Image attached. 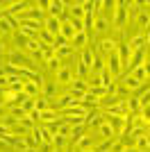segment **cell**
<instances>
[{
	"label": "cell",
	"mask_w": 150,
	"mask_h": 152,
	"mask_svg": "<svg viewBox=\"0 0 150 152\" xmlns=\"http://www.w3.org/2000/svg\"><path fill=\"white\" fill-rule=\"evenodd\" d=\"M7 64H9V66H14V68H27V70H32V73H37L34 61H32V59L27 57L23 50H12V52H7Z\"/></svg>",
	"instance_id": "1"
},
{
	"label": "cell",
	"mask_w": 150,
	"mask_h": 152,
	"mask_svg": "<svg viewBox=\"0 0 150 152\" xmlns=\"http://www.w3.org/2000/svg\"><path fill=\"white\" fill-rule=\"evenodd\" d=\"M57 118H59V116H57L55 109H46V111L39 114V123H52V121H57Z\"/></svg>",
	"instance_id": "24"
},
{
	"label": "cell",
	"mask_w": 150,
	"mask_h": 152,
	"mask_svg": "<svg viewBox=\"0 0 150 152\" xmlns=\"http://www.w3.org/2000/svg\"><path fill=\"white\" fill-rule=\"evenodd\" d=\"M27 41H30L27 37H23L21 32H16V43H18V50H25V45H27Z\"/></svg>",
	"instance_id": "45"
},
{
	"label": "cell",
	"mask_w": 150,
	"mask_h": 152,
	"mask_svg": "<svg viewBox=\"0 0 150 152\" xmlns=\"http://www.w3.org/2000/svg\"><path fill=\"white\" fill-rule=\"evenodd\" d=\"M123 152H139V150H137V148H125Z\"/></svg>",
	"instance_id": "57"
},
{
	"label": "cell",
	"mask_w": 150,
	"mask_h": 152,
	"mask_svg": "<svg viewBox=\"0 0 150 152\" xmlns=\"http://www.w3.org/2000/svg\"><path fill=\"white\" fill-rule=\"evenodd\" d=\"M71 84H73V89H71V91H77V93H89V82H87V80H77V77H75Z\"/></svg>",
	"instance_id": "26"
},
{
	"label": "cell",
	"mask_w": 150,
	"mask_h": 152,
	"mask_svg": "<svg viewBox=\"0 0 150 152\" xmlns=\"http://www.w3.org/2000/svg\"><path fill=\"white\" fill-rule=\"evenodd\" d=\"M102 118H105V116H100V114H96V111H89L87 114V121H84V125H89V127H96V129H98L100 125H102Z\"/></svg>",
	"instance_id": "18"
},
{
	"label": "cell",
	"mask_w": 150,
	"mask_h": 152,
	"mask_svg": "<svg viewBox=\"0 0 150 152\" xmlns=\"http://www.w3.org/2000/svg\"><path fill=\"white\" fill-rule=\"evenodd\" d=\"M59 34H62L64 39H68V41L75 37V27L71 25V20H68V18H62V32H59Z\"/></svg>",
	"instance_id": "19"
},
{
	"label": "cell",
	"mask_w": 150,
	"mask_h": 152,
	"mask_svg": "<svg viewBox=\"0 0 150 152\" xmlns=\"http://www.w3.org/2000/svg\"><path fill=\"white\" fill-rule=\"evenodd\" d=\"M46 66H48V68H52V70H55V73H57V70L62 68L64 64H62V59H59V57H57V55H55V57H50L48 61H46Z\"/></svg>",
	"instance_id": "37"
},
{
	"label": "cell",
	"mask_w": 150,
	"mask_h": 152,
	"mask_svg": "<svg viewBox=\"0 0 150 152\" xmlns=\"http://www.w3.org/2000/svg\"><path fill=\"white\" fill-rule=\"evenodd\" d=\"M137 148L139 152H150V143H148V134H146V136H139L137 139Z\"/></svg>",
	"instance_id": "32"
},
{
	"label": "cell",
	"mask_w": 150,
	"mask_h": 152,
	"mask_svg": "<svg viewBox=\"0 0 150 152\" xmlns=\"http://www.w3.org/2000/svg\"><path fill=\"white\" fill-rule=\"evenodd\" d=\"M57 136H66V139L71 141V125H68V123H64V125H62V129L57 132Z\"/></svg>",
	"instance_id": "46"
},
{
	"label": "cell",
	"mask_w": 150,
	"mask_h": 152,
	"mask_svg": "<svg viewBox=\"0 0 150 152\" xmlns=\"http://www.w3.org/2000/svg\"><path fill=\"white\" fill-rule=\"evenodd\" d=\"M39 150H41V152H55V145H52V143H41Z\"/></svg>",
	"instance_id": "50"
},
{
	"label": "cell",
	"mask_w": 150,
	"mask_h": 152,
	"mask_svg": "<svg viewBox=\"0 0 150 152\" xmlns=\"http://www.w3.org/2000/svg\"><path fill=\"white\" fill-rule=\"evenodd\" d=\"M34 109H37L39 114L46 111V109H50V100H48V98H43V95H39L37 100H34Z\"/></svg>",
	"instance_id": "28"
},
{
	"label": "cell",
	"mask_w": 150,
	"mask_h": 152,
	"mask_svg": "<svg viewBox=\"0 0 150 152\" xmlns=\"http://www.w3.org/2000/svg\"><path fill=\"white\" fill-rule=\"evenodd\" d=\"M118 57H121V64H123V68H127V64H130V57H132V50L127 43H118Z\"/></svg>",
	"instance_id": "14"
},
{
	"label": "cell",
	"mask_w": 150,
	"mask_h": 152,
	"mask_svg": "<svg viewBox=\"0 0 150 152\" xmlns=\"http://www.w3.org/2000/svg\"><path fill=\"white\" fill-rule=\"evenodd\" d=\"M105 68H107L105 59L100 57V55H96V57H93V64H91V70H89V75H100Z\"/></svg>",
	"instance_id": "17"
},
{
	"label": "cell",
	"mask_w": 150,
	"mask_h": 152,
	"mask_svg": "<svg viewBox=\"0 0 150 152\" xmlns=\"http://www.w3.org/2000/svg\"><path fill=\"white\" fill-rule=\"evenodd\" d=\"M0 89H7V73L0 70Z\"/></svg>",
	"instance_id": "52"
},
{
	"label": "cell",
	"mask_w": 150,
	"mask_h": 152,
	"mask_svg": "<svg viewBox=\"0 0 150 152\" xmlns=\"http://www.w3.org/2000/svg\"><path fill=\"white\" fill-rule=\"evenodd\" d=\"M139 102H141V107H148V104H150V86L139 95Z\"/></svg>",
	"instance_id": "44"
},
{
	"label": "cell",
	"mask_w": 150,
	"mask_h": 152,
	"mask_svg": "<svg viewBox=\"0 0 150 152\" xmlns=\"http://www.w3.org/2000/svg\"><path fill=\"white\" fill-rule=\"evenodd\" d=\"M130 75L134 77V80H137V82H141V84H143L146 80H148V75H146V68H143V66H139V68L130 70Z\"/></svg>",
	"instance_id": "31"
},
{
	"label": "cell",
	"mask_w": 150,
	"mask_h": 152,
	"mask_svg": "<svg viewBox=\"0 0 150 152\" xmlns=\"http://www.w3.org/2000/svg\"><path fill=\"white\" fill-rule=\"evenodd\" d=\"M41 93H43V98H48V100H52L57 93V82H46L43 89H41Z\"/></svg>",
	"instance_id": "23"
},
{
	"label": "cell",
	"mask_w": 150,
	"mask_h": 152,
	"mask_svg": "<svg viewBox=\"0 0 150 152\" xmlns=\"http://www.w3.org/2000/svg\"><path fill=\"white\" fill-rule=\"evenodd\" d=\"M127 18H130V14H127V0H121V2H116L112 25L116 27V30H123V27L127 25Z\"/></svg>",
	"instance_id": "2"
},
{
	"label": "cell",
	"mask_w": 150,
	"mask_h": 152,
	"mask_svg": "<svg viewBox=\"0 0 150 152\" xmlns=\"http://www.w3.org/2000/svg\"><path fill=\"white\" fill-rule=\"evenodd\" d=\"M55 152H64V150H57V148H55Z\"/></svg>",
	"instance_id": "63"
},
{
	"label": "cell",
	"mask_w": 150,
	"mask_h": 152,
	"mask_svg": "<svg viewBox=\"0 0 150 152\" xmlns=\"http://www.w3.org/2000/svg\"><path fill=\"white\" fill-rule=\"evenodd\" d=\"M143 64H146V50H137V52H132L127 68L134 70V68H139V66H143Z\"/></svg>",
	"instance_id": "10"
},
{
	"label": "cell",
	"mask_w": 150,
	"mask_h": 152,
	"mask_svg": "<svg viewBox=\"0 0 150 152\" xmlns=\"http://www.w3.org/2000/svg\"><path fill=\"white\" fill-rule=\"evenodd\" d=\"M57 57L62 59V57H71V55H73V48H71V45H64V48H57Z\"/></svg>",
	"instance_id": "40"
},
{
	"label": "cell",
	"mask_w": 150,
	"mask_h": 152,
	"mask_svg": "<svg viewBox=\"0 0 150 152\" xmlns=\"http://www.w3.org/2000/svg\"><path fill=\"white\" fill-rule=\"evenodd\" d=\"M64 152H75V148H73V150H66V148H64Z\"/></svg>",
	"instance_id": "61"
},
{
	"label": "cell",
	"mask_w": 150,
	"mask_h": 152,
	"mask_svg": "<svg viewBox=\"0 0 150 152\" xmlns=\"http://www.w3.org/2000/svg\"><path fill=\"white\" fill-rule=\"evenodd\" d=\"M71 9V18H80L84 20V7H82V2H77V5H66Z\"/></svg>",
	"instance_id": "25"
},
{
	"label": "cell",
	"mask_w": 150,
	"mask_h": 152,
	"mask_svg": "<svg viewBox=\"0 0 150 152\" xmlns=\"http://www.w3.org/2000/svg\"><path fill=\"white\" fill-rule=\"evenodd\" d=\"M23 93L27 95V98H39V93H41V86H39L37 82H32V80H25V84H23Z\"/></svg>",
	"instance_id": "11"
},
{
	"label": "cell",
	"mask_w": 150,
	"mask_h": 152,
	"mask_svg": "<svg viewBox=\"0 0 150 152\" xmlns=\"http://www.w3.org/2000/svg\"><path fill=\"white\" fill-rule=\"evenodd\" d=\"M7 116H9V109H7V107H5V104H0V123L5 121Z\"/></svg>",
	"instance_id": "51"
},
{
	"label": "cell",
	"mask_w": 150,
	"mask_h": 152,
	"mask_svg": "<svg viewBox=\"0 0 150 152\" xmlns=\"http://www.w3.org/2000/svg\"><path fill=\"white\" fill-rule=\"evenodd\" d=\"M123 84H125V86H127L130 91H137L139 86H141V82H137V80H134V77L130 75V73H127V75L123 77Z\"/></svg>",
	"instance_id": "33"
},
{
	"label": "cell",
	"mask_w": 150,
	"mask_h": 152,
	"mask_svg": "<svg viewBox=\"0 0 150 152\" xmlns=\"http://www.w3.org/2000/svg\"><path fill=\"white\" fill-rule=\"evenodd\" d=\"M116 48H118V41H116V39H102V41H100V52H102V55H112Z\"/></svg>",
	"instance_id": "13"
},
{
	"label": "cell",
	"mask_w": 150,
	"mask_h": 152,
	"mask_svg": "<svg viewBox=\"0 0 150 152\" xmlns=\"http://www.w3.org/2000/svg\"><path fill=\"white\" fill-rule=\"evenodd\" d=\"M5 52V43H2V37H0V55Z\"/></svg>",
	"instance_id": "56"
},
{
	"label": "cell",
	"mask_w": 150,
	"mask_h": 152,
	"mask_svg": "<svg viewBox=\"0 0 150 152\" xmlns=\"http://www.w3.org/2000/svg\"><path fill=\"white\" fill-rule=\"evenodd\" d=\"M55 55H57V52H55V48H52V45H41V57H39V59L46 64L50 57H55Z\"/></svg>",
	"instance_id": "30"
},
{
	"label": "cell",
	"mask_w": 150,
	"mask_h": 152,
	"mask_svg": "<svg viewBox=\"0 0 150 152\" xmlns=\"http://www.w3.org/2000/svg\"><path fill=\"white\" fill-rule=\"evenodd\" d=\"M93 50H91V48H84V50H82V55H80V61L84 64V66H87L89 70H91V64H93Z\"/></svg>",
	"instance_id": "21"
},
{
	"label": "cell",
	"mask_w": 150,
	"mask_h": 152,
	"mask_svg": "<svg viewBox=\"0 0 150 152\" xmlns=\"http://www.w3.org/2000/svg\"><path fill=\"white\" fill-rule=\"evenodd\" d=\"M43 30L50 32L52 37H59V32H62V18H52V16H48V18L43 20Z\"/></svg>",
	"instance_id": "5"
},
{
	"label": "cell",
	"mask_w": 150,
	"mask_h": 152,
	"mask_svg": "<svg viewBox=\"0 0 150 152\" xmlns=\"http://www.w3.org/2000/svg\"><path fill=\"white\" fill-rule=\"evenodd\" d=\"M114 141L116 139H105V143H100V145H96V152H109L114 145Z\"/></svg>",
	"instance_id": "39"
},
{
	"label": "cell",
	"mask_w": 150,
	"mask_h": 152,
	"mask_svg": "<svg viewBox=\"0 0 150 152\" xmlns=\"http://www.w3.org/2000/svg\"><path fill=\"white\" fill-rule=\"evenodd\" d=\"M137 25H139V27H150V14L146 12V9L137 16Z\"/></svg>",
	"instance_id": "34"
},
{
	"label": "cell",
	"mask_w": 150,
	"mask_h": 152,
	"mask_svg": "<svg viewBox=\"0 0 150 152\" xmlns=\"http://www.w3.org/2000/svg\"><path fill=\"white\" fill-rule=\"evenodd\" d=\"M141 102H139V98H130L127 100V111H130V116H139L141 114Z\"/></svg>",
	"instance_id": "22"
},
{
	"label": "cell",
	"mask_w": 150,
	"mask_h": 152,
	"mask_svg": "<svg viewBox=\"0 0 150 152\" xmlns=\"http://www.w3.org/2000/svg\"><path fill=\"white\" fill-rule=\"evenodd\" d=\"M146 45H150V30H148V34H146Z\"/></svg>",
	"instance_id": "58"
},
{
	"label": "cell",
	"mask_w": 150,
	"mask_h": 152,
	"mask_svg": "<svg viewBox=\"0 0 150 152\" xmlns=\"http://www.w3.org/2000/svg\"><path fill=\"white\" fill-rule=\"evenodd\" d=\"M109 30V20L105 18V16H96V20H93V32H107Z\"/></svg>",
	"instance_id": "20"
},
{
	"label": "cell",
	"mask_w": 150,
	"mask_h": 152,
	"mask_svg": "<svg viewBox=\"0 0 150 152\" xmlns=\"http://www.w3.org/2000/svg\"><path fill=\"white\" fill-rule=\"evenodd\" d=\"M34 100H37V98H25V100L21 102V107H23L25 111L30 114V111H34Z\"/></svg>",
	"instance_id": "41"
},
{
	"label": "cell",
	"mask_w": 150,
	"mask_h": 152,
	"mask_svg": "<svg viewBox=\"0 0 150 152\" xmlns=\"http://www.w3.org/2000/svg\"><path fill=\"white\" fill-rule=\"evenodd\" d=\"M107 70L112 73V77H121V73H123V64H121V57H118V48H116L112 55H107Z\"/></svg>",
	"instance_id": "3"
},
{
	"label": "cell",
	"mask_w": 150,
	"mask_h": 152,
	"mask_svg": "<svg viewBox=\"0 0 150 152\" xmlns=\"http://www.w3.org/2000/svg\"><path fill=\"white\" fill-rule=\"evenodd\" d=\"M89 93L96 95L98 100H102V98L107 95V89H105V86H89Z\"/></svg>",
	"instance_id": "38"
},
{
	"label": "cell",
	"mask_w": 150,
	"mask_h": 152,
	"mask_svg": "<svg viewBox=\"0 0 150 152\" xmlns=\"http://www.w3.org/2000/svg\"><path fill=\"white\" fill-rule=\"evenodd\" d=\"M39 9H41V12H48V9H50V0H41V2H39Z\"/></svg>",
	"instance_id": "53"
},
{
	"label": "cell",
	"mask_w": 150,
	"mask_h": 152,
	"mask_svg": "<svg viewBox=\"0 0 150 152\" xmlns=\"http://www.w3.org/2000/svg\"><path fill=\"white\" fill-rule=\"evenodd\" d=\"M39 41H41L43 45H52V48H55V37H52L50 32H46V30L39 32Z\"/></svg>",
	"instance_id": "29"
},
{
	"label": "cell",
	"mask_w": 150,
	"mask_h": 152,
	"mask_svg": "<svg viewBox=\"0 0 150 152\" xmlns=\"http://www.w3.org/2000/svg\"><path fill=\"white\" fill-rule=\"evenodd\" d=\"M14 148H16L18 152H27V150H30V148H27V141H25V139H16V141H14Z\"/></svg>",
	"instance_id": "43"
},
{
	"label": "cell",
	"mask_w": 150,
	"mask_h": 152,
	"mask_svg": "<svg viewBox=\"0 0 150 152\" xmlns=\"http://www.w3.org/2000/svg\"><path fill=\"white\" fill-rule=\"evenodd\" d=\"M55 104H57V109H59V111H64V109L73 107V104H77V102H75V98H73L71 93H66V95H62V98H57Z\"/></svg>",
	"instance_id": "12"
},
{
	"label": "cell",
	"mask_w": 150,
	"mask_h": 152,
	"mask_svg": "<svg viewBox=\"0 0 150 152\" xmlns=\"http://www.w3.org/2000/svg\"><path fill=\"white\" fill-rule=\"evenodd\" d=\"M127 45H130V50H132V52L143 50V45H146V34H137V37H132L130 41H127Z\"/></svg>",
	"instance_id": "16"
},
{
	"label": "cell",
	"mask_w": 150,
	"mask_h": 152,
	"mask_svg": "<svg viewBox=\"0 0 150 152\" xmlns=\"http://www.w3.org/2000/svg\"><path fill=\"white\" fill-rule=\"evenodd\" d=\"M143 68H146V75H148V80H150V61L143 64Z\"/></svg>",
	"instance_id": "54"
},
{
	"label": "cell",
	"mask_w": 150,
	"mask_h": 152,
	"mask_svg": "<svg viewBox=\"0 0 150 152\" xmlns=\"http://www.w3.org/2000/svg\"><path fill=\"white\" fill-rule=\"evenodd\" d=\"M84 136V125H75V127H71V141H77V139H82Z\"/></svg>",
	"instance_id": "35"
},
{
	"label": "cell",
	"mask_w": 150,
	"mask_h": 152,
	"mask_svg": "<svg viewBox=\"0 0 150 152\" xmlns=\"http://www.w3.org/2000/svg\"><path fill=\"white\" fill-rule=\"evenodd\" d=\"M64 7H66V2H62V0H50V16L52 18H66L64 16Z\"/></svg>",
	"instance_id": "9"
},
{
	"label": "cell",
	"mask_w": 150,
	"mask_h": 152,
	"mask_svg": "<svg viewBox=\"0 0 150 152\" xmlns=\"http://www.w3.org/2000/svg\"><path fill=\"white\" fill-rule=\"evenodd\" d=\"M75 77H73V70L68 68V66H62V68L55 73V82L57 84H71Z\"/></svg>",
	"instance_id": "7"
},
{
	"label": "cell",
	"mask_w": 150,
	"mask_h": 152,
	"mask_svg": "<svg viewBox=\"0 0 150 152\" xmlns=\"http://www.w3.org/2000/svg\"><path fill=\"white\" fill-rule=\"evenodd\" d=\"M82 152H96V148H91V150H82Z\"/></svg>",
	"instance_id": "60"
},
{
	"label": "cell",
	"mask_w": 150,
	"mask_h": 152,
	"mask_svg": "<svg viewBox=\"0 0 150 152\" xmlns=\"http://www.w3.org/2000/svg\"><path fill=\"white\" fill-rule=\"evenodd\" d=\"M87 43H89V34L84 30L82 32H75V37L71 39V48H73V50H77V48H82V50H84V48H87Z\"/></svg>",
	"instance_id": "8"
},
{
	"label": "cell",
	"mask_w": 150,
	"mask_h": 152,
	"mask_svg": "<svg viewBox=\"0 0 150 152\" xmlns=\"http://www.w3.org/2000/svg\"><path fill=\"white\" fill-rule=\"evenodd\" d=\"M91 148H96V145H93V136H87V134H84L82 139L75 141V150H77V152H82V150H91Z\"/></svg>",
	"instance_id": "15"
},
{
	"label": "cell",
	"mask_w": 150,
	"mask_h": 152,
	"mask_svg": "<svg viewBox=\"0 0 150 152\" xmlns=\"http://www.w3.org/2000/svg\"><path fill=\"white\" fill-rule=\"evenodd\" d=\"M64 45H68V39H64L62 34L55 37V50H57V48H64Z\"/></svg>",
	"instance_id": "48"
},
{
	"label": "cell",
	"mask_w": 150,
	"mask_h": 152,
	"mask_svg": "<svg viewBox=\"0 0 150 152\" xmlns=\"http://www.w3.org/2000/svg\"><path fill=\"white\" fill-rule=\"evenodd\" d=\"M148 143H150V132H148Z\"/></svg>",
	"instance_id": "62"
},
{
	"label": "cell",
	"mask_w": 150,
	"mask_h": 152,
	"mask_svg": "<svg viewBox=\"0 0 150 152\" xmlns=\"http://www.w3.org/2000/svg\"><path fill=\"white\" fill-rule=\"evenodd\" d=\"M5 16H7V9H5V7H0V20L5 18Z\"/></svg>",
	"instance_id": "55"
},
{
	"label": "cell",
	"mask_w": 150,
	"mask_h": 152,
	"mask_svg": "<svg viewBox=\"0 0 150 152\" xmlns=\"http://www.w3.org/2000/svg\"><path fill=\"white\" fill-rule=\"evenodd\" d=\"M123 150H125L123 141H121V139H116V141H114V145H112V150H109V152H123Z\"/></svg>",
	"instance_id": "49"
},
{
	"label": "cell",
	"mask_w": 150,
	"mask_h": 152,
	"mask_svg": "<svg viewBox=\"0 0 150 152\" xmlns=\"http://www.w3.org/2000/svg\"><path fill=\"white\" fill-rule=\"evenodd\" d=\"M9 32H12V25L2 18V20H0V37H2V34H9Z\"/></svg>",
	"instance_id": "47"
},
{
	"label": "cell",
	"mask_w": 150,
	"mask_h": 152,
	"mask_svg": "<svg viewBox=\"0 0 150 152\" xmlns=\"http://www.w3.org/2000/svg\"><path fill=\"white\" fill-rule=\"evenodd\" d=\"M98 132H100V136H102V139H114V136H116V134H114V129H112V125H109L107 121L98 127Z\"/></svg>",
	"instance_id": "27"
},
{
	"label": "cell",
	"mask_w": 150,
	"mask_h": 152,
	"mask_svg": "<svg viewBox=\"0 0 150 152\" xmlns=\"http://www.w3.org/2000/svg\"><path fill=\"white\" fill-rule=\"evenodd\" d=\"M18 20H34V23H43V12L39 7H27L18 16Z\"/></svg>",
	"instance_id": "4"
},
{
	"label": "cell",
	"mask_w": 150,
	"mask_h": 152,
	"mask_svg": "<svg viewBox=\"0 0 150 152\" xmlns=\"http://www.w3.org/2000/svg\"><path fill=\"white\" fill-rule=\"evenodd\" d=\"M143 7H148V9H150V0H146V2H143Z\"/></svg>",
	"instance_id": "59"
},
{
	"label": "cell",
	"mask_w": 150,
	"mask_h": 152,
	"mask_svg": "<svg viewBox=\"0 0 150 152\" xmlns=\"http://www.w3.org/2000/svg\"><path fill=\"white\" fill-rule=\"evenodd\" d=\"M105 121L112 125L114 134L116 136H121V134L125 132V123H127V118H118V116H105Z\"/></svg>",
	"instance_id": "6"
},
{
	"label": "cell",
	"mask_w": 150,
	"mask_h": 152,
	"mask_svg": "<svg viewBox=\"0 0 150 152\" xmlns=\"http://www.w3.org/2000/svg\"><path fill=\"white\" fill-rule=\"evenodd\" d=\"M66 143H68V139H66V136H55V141H52V145H55L57 150H64V148H66Z\"/></svg>",
	"instance_id": "42"
},
{
	"label": "cell",
	"mask_w": 150,
	"mask_h": 152,
	"mask_svg": "<svg viewBox=\"0 0 150 152\" xmlns=\"http://www.w3.org/2000/svg\"><path fill=\"white\" fill-rule=\"evenodd\" d=\"M100 84H102V86H105V89H109V86H112V73H109V70H102V73H100Z\"/></svg>",
	"instance_id": "36"
}]
</instances>
